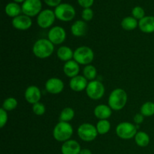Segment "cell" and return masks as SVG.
I'll use <instances>...</instances> for the list:
<instances>
[{"label":"cell","instance_id":"obj_1","mask_svg":"<svg viewBox=\"0 0 154 154\" xmlns=\"http://www.w3.org/2000/svg\"><path fill=\"white\" fill-rule=\"evenodd\" d=\"M54 51V44L46 38L38 39L34 44L32 52L35 57L40 59H46L51 57Z\"/></svg>","mask_w":154,"mask_h":154},{"label":"cell","instance_id":"obj_2","mask_svg":"<svg viewBox=\"0 0 154 154\" xmlns=\"http://www.w3.org/2000/svg\"><path fill=\"white\" fill-rule=\"evenodd\" d=\"M127 102V93L123 89L113 90L108 98V106L114 111L123 109Z\"/></svg>","mask_w":154,"mask_h":154},{"label":"cell","instance_id":"obj_3","mask_svg":"<svg viewBox=\"0 0 154 154\" xmlns=\"http://www.w3.org/2000/svg\"><path fill=\"white\" fill-rule=\"evenodd\" d=\"M73 135V128L68 122H62L57 123L53 131L54 138L57 141L65 142L70 140Z\"/></svg>","mask_w":154,"mask_h":154},{"label":"cell","instance_id":"obj_4","mask_svg":"<svg viewBox=\"0 0 154 154\" xmlns=\"http://www.w3.org/2000/svg\"><path fill=\"white\" fill-rule=\"evenodd\" d=\"M73 58L78 64L87 66L93 62L94 59V53L89 47H80L74 51Z\"/></svg>","mask_w":154,"mask_h":154},{"label":"cell","instance_id":"obj_5","mask_svg":"<svg viewBox=\"0 0 154 154\" xmlns=\"http://www.w3.org/2000/svg\"><path fill=\"white\" fill-rule=\"evenodd\" d=\"M54 13L57 19L64 22L71 21L76 14L75 8L68 3H61L56 7Z\"/></svg>","mask_w":154,"mask_h":154},{"label":"cell","instance_id":"obj_6","mask_svg":"<svg viewBox=\"0 0 154 154\" xmlns=\"http://www.w3.org/2000/svg\"><path fill=\"white\" fill-rule=\"evenodd\" d=\"M116 133L117 136L122 139H131L137 134V128L132 123L123 122L117 125L116 128Z\"/></svg>","mask_w":154,"mask_h":154},{"label":"cell","instance_id":"obj_7","mask_svg":"<svg viewBox=\"0 0 154 154\" xmlns=\"http://www.w3.org/2000/svg\"><path fill=\"white\" fill-rule=\"evenodd\" d=\"M98 134L99 133L96 126L90 123H83L78 129V135L79 138L87 142L96 139Z\"/></svg>","mask_w":154,"mask_h":154},{"label":"cell","instance_id":"obj_8","mask_svg":"<svg viewBox=\"0 0 154 154\" xmlns=\"http://www.w3.org/2000/svg\"><path fill=\"white\" fill-rule=\"evenodd\" d=\"M86 93L89 98L93 100H98L105 94V87L100 81H91L87 84Z\"/></svg>","mask_w":154,"mask_h":154},{"label":"cell","instance_id":"obj_9","mask_svg":"<svg viewBox=\"0 0 154 154\" xmlns=\"http://www.w3.org/2000/svg\"><path fill=\"white\" fill-rule=\"evenodd\" d=\"M22 12L32 17L38 15L42 11V3L41 0H26L22 5Z\"/></svg>","mask_w":154,"mask_h":154},{"label":"cell","instance_id":"obj_10","mask_svg":"<svg viewBox=\"0 0 154 154\" xmlns=\"http://www.w3.org/2000/svg\"><path fill=\"white\" fill-rule=\"evenodd\" d=\"M56 15L54 11L50 9H45L42 11L38 15L37 23L41 28L47 29L53 25L56 19Z\"/></svg>","mask_w":154,"mask_h":154},{"label":"cell","instance_id":"obj_11","mask_svg":"<svg viewBox=\"0 0 154 154\" xmlns=\"http://www.w3.org/2000/svg\"><path fill=\"white\" fill-rule=\"evenodd\" d=\"M66 38V32L61 26H54L48 32V39L54 45H60Z\"/></svg>","mask_w":154,"mask_h":154},{"label":"cell","instance_id":"obj_12","mask_svg":"<svg viewBox=\"0 0 154 154\" xmlns=\"http://www.w3.org/2000/svg\"><path fill=\"white\" fill-rule=\"evenodd\" d=\"M45 89L51 94H59L64 89V84L63 81L57 78H51L47 81L45 84Z\"/></svg>","mask_w":154,"mask_h":154},{"label":"cell","instance_id":"obj_13","mask_svg":"<svg viewBox=\"0 0 154 154\" xmlns=\"http://www.w3.org/2000/svg\"><path fill=\"white\" fill-rule=\"evenodd\" d=\"M32 20L26 15H19L12 20V25L19 30H27L32 26Z\"/></svg>","mask_w":154,"mask_h":154},{"label":"cell","instance_id":"obj_14","mask_svg":"<svg viewBox=\"0 0 154 154\" xmlns=\"http://www.w3.org/2000/svg\"><path fill=\"white\" fill-rule=\"evenodd\" d=\"M42 97V93L40 90L36 86H30L25 91V99L29 103L34 104L38 103Z\"/></svg>","mask_w":154,"mask_h":154},{"label":"cell","instance_id":"obj_15","mask_svg":"<svg viewBox=\"0 0 154 154\" xmlns=\"http://www.w3.org/2000/svg\"><path fill=\"white\" fill-rule=\"evenodd\" d=\"M81 146L75 140H69L63 143L61 147L63 154H80Z\"/></svg>","mask_w":154,"mask_h":154},{"label":"cell","instance_id":"obj_16","mask_svg":"<svg viewBox=\"0 0 154 154\" xmlns=\"http://www.w3.org/2000/svg\"><path fill=\"white\" fill-rule=\"evenodd\" d=\"M87 84L88 83H87V78L84 76H81V75H78V76L72 78L69 82L70 88L75 92L83 91L87 88Z\"/></svg>","mask_w":154,"mask_h":154},{"label":"cell","instance_id":"obj_17","mask_svg":"<svg viewBox=\"0 0 154 154\" xmlns=\"http://www.w3.org/2000/svg\"><path fill=\"white\" fill-rule=\"evenodd\" d=\"M138 26L141 31L144 33L154 32V17L145 16L139 20Z\"/></svg>","mask_w":154,"mask_h":154},{"label":"cell","instance_id":"obj_18","mask_svg":"<svg viewBox=\"0 0 154 154\" xmlns=\"http://www.w3.org/2000/svg\"><path fill=\"white\" fill-rule=\"evenodd\" d=\"M63 72L65 75L69 78H74L78 75L80 72L79 64L75 60H70L65 63L63 67Z\"/></svg>","mask_w":154,"mask_h":154},{"label":"cell","instance_id":"obj_19","mask_svg":"<svg viewBox=\"0 0 154 154\" xmlns=\"http://www.w3.org/2000/svg\"><path fill=\"white\" fill-rule=\"evenodd\" d=\"M87 24L84 20H77L71 27V32L75 37H82L87 33Z\"/></svg>","mask_w":154,"mask_h":154},{"label":"cell","instance_id":"obj_20","mask_svg":"<svg viewBox=\"0 0 154 154\" xmlns=\"http://www.w3.org/2000/svg\"><path fill=\"white\" fill-rule=\"evenodd\" d=\"M111 108L106 105H99L94 109V115L99 120H107L111 116Z\"/></svg>","mask_w":154,"mask_h":154},{"label":"cell","instance_id":"obj_21","mask_svg":"<svg viewBox=\"0 0 154 154\" xmlns=\"http://www.w3.org/2000/svg\"><path fill=\"white\" fill-rule=\"evenodd\" d=\"M57 57L62 61L66 62L70 61L74 57V52L70 48L66 46L60 47L57 51Z\"/></svg>","mask_w":154,"mask_h":154},{"label":"cell","instance_id":"obj_22","mask_svg":"<svg viewBox=\"0 0 154 154\" xmlns=\"http://www.w3.org/2000/svg\"><path fill=\"white\" fill-rule=\"evenodd\" d=\"M5 13L8 16L11 17H16L19 16L22 11V8L17 2H10L5 6Z\"/></svg>","mask_w":154,"mask_h":154},{"label":"cell","instance_id":"obj_23","mask_svg":"<svg viewBox=\"0 0 154 154\" xmlns=\"http://www.w3.org/2000/svg\"><path fill=\"white\" fill-rule=\"evenodd\" d=\"M138 26V20L133 17H126L123 18L121 22V26L126 31H131L137 28Z\"/></svg>","mask_w":154,"mask_h":154},{"label":"cell","instance_id":"obj_24","mask_svg":"<svg viewBox=\"0 0 154 154\" xmlns=\"http://www.w3.org/2000/svg\"><path fill=\"white\" fill-rule=\"evenodd\" d=\"M135 141L137 145L139 146V147H147L150 143V137L146 132H138L135 135Z\"/></svg>","mask_w":154,"mask_h":154},{"label":"cell","instance_id":"obj_25","mask_svg":"<svg viewBox=\"0 0 154 154\" xmlns=\"http://www.w3.org/2000/svg\"><path fill=\"white\" fill-rule=\"evenodd\" d=\"M111 129V123L107 120H100L96 125V129L98 133L100 135H105Z\"/></svg>","mask_w":154,"mask_h":154},{"label":"cell","instance_id":"obj_26","mask_svg":"<svg viewBox=\"0 0 154 154\" xmlns=\"http://www.w3.org/2000/svg\"><path fill=\"white\" fill-rule=\"evenodd\" d=\"M75 117V111L71 108H65L60 113V120L62 122H68L72 120Z\"/></svg>","mask_w":154,"mask_h":154},{"label":"cell","instance_id":"obj_27","mask_svg":"<svg viewBox=\"0 0 154 154\" xmlns=\"http://www.w3.org/2000/svg\"><path fill=\"white\" fill-rule=\"evenodd\" d=\"M83 74H84V77L87 78V80H90V81H94L96 78V75H97V70L96 68L91 65H87L84 67V70H83Z\"/></svg>","mask_w":154,"mask_h":154},{"label":"cell","instance_id":"obj_28","mask_svg":"<svg viewBox=\"0 0 154 154\" xmlns=\"http://www.w3.org/2000/svg\"><path fill=\"white\" fill-rule=\"evenodd\" d=\"M141 114L144 117H150L154 114V103L147 102L143 104L141 108Z\"/></svg>","mask_w":154,"mask_h":154},{"label":"cell","instance_id":"obj_29","mask_svg":"<svg viewBox=\"0 0 154 154\" xmlns=\"http://www.w3.org/2000/svg\"><path fill=\"white\" fill-rule=\"evenodd\" d=\"M17 106V101L13 97H9L4 101L2 105V108L6 111L14 110Z\"/></svg>","mask_w":154,"mask_h":154},{"label":"cell","instance_id":"obj_30","mask_svg":"<svg viewBox=\"0 0 154 154\" xmlns=\"http://www.w3.org/2000/svg\"><path fill=\"white\" fill-rule=\"evenodd\" d=\"M132 14L134 18L136 20H141L145 17V12L143 8L140 7V6H136L134 8L132 11Z\"/></svg>","mask_w":154,"mask_h":154},{"label":"cell","instance_id":"obj_31","mask_svg":"<svg viewBox=\"0 0 154 154\" xmlns=\"http://www.w3.org/2000/svg\"><path fill=\"white\" fill-rule=\"evenodd\" d=\"M32 111L33 113L35 114L38 116H42L45 113V106L42 103H40V102H38V103L34 104L32 106Z\"/></svg>","mask_w":154,"mask_h":154},{"label":"cell","instance_id":"obj_32","mask_svg":"<svg viewBox=\"0 0 154 154\" xmlns=\"http://www.w3.org/2000/svg\"><path fill=\"white\" fill-rule=\"evenodd\" d=\"M83 20L84 21H90L93 19V11L90 8H84L82 14H81Z\"/></svg>","mask_w":154,"mask_h":154},{"label":"cell","instance_id":"obj_33","mask_svg":"<svg viewBox=\"0 0 154 154\" xmlns=\"http://www.w3.org/2000/svg\"><path fill=\"white\" fill-rule=\"evenodd\" d=\"M8 121V114L2 108L0 110V127L3 128Z\"/></svg>","mask_w":154,"mask_h":154},{"label":"cell","instance_id":"obj_34","mask_svg":"<svg viewBox=\"0 0 154 154\" xmlns=\"http://www.w3.org/2000/svg\"><path fill=\"white\" fill-rule=\"evenodd\" d=\"M78 2L84 8H88L93 5L94 0H78Z\"/></svg>","mask_w":154,"mask_h":154},{"label":"cell","instance_id":"obj_35","mask_svg":"<svg viewBox=\"0 0 154 154\" xmlns=\"http://www.w3.org/2000/svg\"><path fill=\"white\" fill-rule=\"evenodd\" d=\"M45 2L51 7H57L61 4L62 0H44Z\"/></svg>","mask_w":154,"mask_h":154},{"label":"cell","instance_id":"obj_36","mask_svg":"<svg viewBox=\"0 0 154 154\" xmlns=\"http://www.w3.org/2000/svg\"><path fill=\"white\" fill-rule=\"evenodd\" d=\"M143 121H144V115H142L141 114H135V116L134 117V122L136 124H141Z\"/></svg>","mask_w":154,"mask_h":154},{"label":"cell","instance_id":"obj_37","mask_svg":"<svg viewBox=\"0 0 154 154\" xmlns=\"http://www.w3.org/2000/svg\"><path fill=\"white\" fill-rule=\"evenodd\" d=\"M80 154H92V152L88 149H84V150H81Z\"/></svg>","mask_w":154,"mask_h":154},{"label":"cell","instance_id":"obj_38","mask_svg":"<svg viewBox=\"0 0 154 154\" xmlns=\"http://www.w3.org/2000/svg\"><path fill=\"white\" fill-rule=\"evenodd\" d=\"M14 1L17 3H19V2H24L26 0H14Z\"/></svg>","mask_w":154,"mask_h":154}]
</instances>
